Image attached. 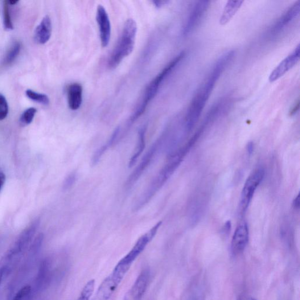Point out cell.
Returning <instances> with one entry per match:
<instances>
[{
  "label": "cell",
  "instance_id": "obj_1",
  "mask_svg": "<svg viewBox=\"0 0 300 300\" xmlns=\"http://www.w3.org/2000/svg\"><path fill=\"white\" fill-rule=\"evenodd\" d=\"M235 56V51H229L217 59L207 79L193 98L185 120V128L187 132H190L199 121L201 113H203L217 81Z\"/></svg>",
  "mask_w": 300,
  "mask_h": 300
},
{
  "label": "cell",
  "instance_id": "obj_2",
  "mask_svg": "<svg viewBox=\"0 0 300 300\" xmlns=\"http://www.w3.org/2000/svg\"><path fill=\"white\" fill-rule=\"evenodd\" d=\"M39 225V221L36 220L25 229L2 257L0 261V272L6 278L19 265L24 258L38 229Z\"/></svg>",
  "mask_w": 300,
  "mask_h": 300
},
{
  "label": "cell",
  "instance_id": "obj_3",
  "mask_svg": "<svg viewBox=\"0 0 300 300\" xmlns=\"http://www.w3.org/2000/svg\"><path fill=\"white\" fill-rule=\"evenodd\" d=\"M192 144V143L190 142L187 146L175 151V153H172L170 156L166 165L164 166L158 175L152 181L149 187L147 188L145 192L139 197L137 203H135L134 207L135 211H139V209L145 207L147 203H149L152 198H153V196L156 194V193L161 189L164 184L170 178V176L174 173L176 168L178 167L179 164L183 161L184 156L187 154Z\"/></svg>",
  "mask_w": 300,
  "mask_h": 300
},
{
  "label": "cell",
  "instance_id": "obj_4",
  "mask_svg": "<svg viewBox=\"0 0 300 300\" xmlns=\"http://www.w3.org/2000/svg\"><path fill=\"white\" fill-rule=\"evenodd\" d=\"M137 31V23L132 18L126 21L120 38L108 61V67L114 69L133 52Z\"/></svg>",
  "mask_w": 300,
  "mask_h": 300
},
{
  "label": "cell",
  "instance_id": "obj_5",
  "mask_svg": "<svg viewBox=\"0 0 300 300\" xmlns=\"http://www.w3.org/2000/svg\"><path fill=\"white\" fill-rule=\"evenodd\" d=\"M184 56L185 52H183L180 53L179 55L176 56L174 59H172L162 70V72L151 82L149 85L147 86L142 101L130 119V124H132V123L141 117L143 113L145 112L147 106L149 105V103L155 96L160 86H161L164 79H166L168 75H170V73L173 71L176 66L182 62Z\"/></svg>",
  "mask_w": 300,
  "mask_h": 300
},
{
  "label": "cell",
  "instance_id": "obj_6",
  "mask_svg": "<svg viewBox=\"0 0 300 300\" xmlns=\"http://www.w3.org/2000/svg\"><path fill=\"white\" fill-rule=\"evenodd\" d=\"M130 268V266L118 262L112 273L105 278L98 287L94 300H108L116 290Z\"/></svg>",
  "mask_w": 300,
  "mask_h": 300
},
{
  "label": "cell",
  "instance_id": "obj_7",
  "mask_svg": "<svg viewBox=\"0 0 300 300\" xmlns=\"http://www.w3.org/2000/svg\"><path fill=\"white\" fill-rule=\"evenodd\" d=\"M265 172L263 168H257L254 170L246 179L242 190L241 197L240 209L241 212L245 213L248 208L251 202L253 196L257 188L264 180Z\"/></svg>",
  "mask_w": 300,
  "mask_h": 300
},
{
  "label": "cell",
  "instance_id": "obj_8",
  "mask_svg": "<svg viewBox=\"0 0 300 300\" xmlns=\"http://www.w3.org/2000/svg\"><path fill=\"white\" fill-rule=\"evenodd\" d=\"M162 144V137L158 139L153 144V145L151 146L149 150L144 156L139 165L135 168L133 173L130 175L128 179H127L126 184L127 188L130 189L132 187L133 185L136 183L137 180L141 177L147 167H149L151 162L154 158L156 153H157L160 147H161Z\"/></svg>",
  "mask_w": 300,
  "mask_h": 300
},
{
  "label": "cell",
  "instance_id": "obj_9",
  "mask_svg": "<svg viewBox=\"0 0 300 300\" xmlns=\"http://www.w3.org/2000/svg\"><path fill=\"white\" fill-rule=\"evenodd\" d=\"M162 224V222H159L149 232L139 237L134 247L131 250V251L125 257H123L120 262L123 264L131 266L135 258L141 254L143 250H145L147 245L153 239Z\"/></svg>",
  "mask_w": 300,
  "mask_h": 300
},
{
  "label": "cell",
  "instance_id": "obj_10",
  "mask_svg": "<svg viewBox=\"0 0 300 300\" xmlns=\"http://www.w3.org/2000/svg\"><path fill=\"white\" fill-rule=\"evenodd\" d=\"M210 2L199 1L196 2L189 15L184 27L183 34L186 36L190 34L202 21L209 7Z\"/></svg>",
  "mask_w": 300,
  "mask_h": 300
},
{
  "label": "cell",
  "instance_id": "obj_11",
  "mask_svg": "<svg viewBox=\"0 0 300 300\" xmlns=\"http://www.w3.org/2000/svg\"><path fill=\"white\" fill-rule=\"evenodd\" d=\"M299 45H298L294 50L283 59L270 73L269 79L271 83L280 79L297 65L299 60Z\"/></svg>",
  "mask_w": 300,
  "mask_h": 300
},
{
  "label": "cell",
  "instance_id": "obj_12",
  "mask_svg": "<svg viewBox=\"0 0 300 300\" xmlns=\"http://www.w3.org/2000/svg\"><path fill=\"white\" fill-rule=\"evenodd\" d=\"M96 21L99 29L100 38L102 47H106L111 37V24L108 12L105 8L99 5L97 8Z\"/></svg>",
  "mask_w": 300,
  "mask_h": 300
},
{
  "label": "cell",
  "instance_id": "obj_13",
  "mask_svg": "<svg viewBox=\"0 0 300 300\" xmlns=\"http://www.w3.org/2000/svg\"><path fill=\"white\" fill-rule=\"evenodd\" d=\"M249 242V229L245 223L238 225L233 234L231 243V250L233 255H238L243 252Z\"/></svg>",
  "mask_w": 300,
  "mask_h": 300
},
{
  "label": "cell",
  "instance_id": "obj_14",
  "mask_svg": "<svg viewBox=\"0 0 300 300\" xmlns=\"http://www.w3.org/2000/svg\"><path fill=\"white\" fill-rule=\"evenodd\" d=\"M299 11L300 1H297L290 7L274 24L271 29L270 35L274 36L280 34L295 18L297 17Z\"/></svg>",
  "mask_w": 300,
  "mask_h": 300
},
{
  "label": "cell",
  "instance_id": "obj_15",
  "mask_svg": "<svg viewBox=\"0 0 300 300\" xmlns=\"http://www.w3.org/2000/svg\"><path fill=\"white\" fill-rule=\"evenodd\" d=\"M150 276L149 269H144L139 274L132 288L130 291V297L132 300H141L145 295Z\"/></svg>",
  "mask_w": 300,
  "mask_h": 300
},
{
  "label": "cell",
  "instance_id": "obj_16",
  "mask_svg": "<svg viewBox=\"0 0 300 300\" xmlns=\"http://www.w3.org/2000/svg\"><path fill=\"white\" fill-rule=\"evenodd\" d=\"M52 34V22L50 17L46 15L36 27L34 38L37 44H46L50 39Z\"/></svg>",
  "mask_w": 300,
  "mask_h": 300
},
{
  "label": "cell",
  "instance_id": "obj_17",
  "mask_svg": "<svg viewBox=\"0 0 300 300\" xmlns=\"http://www.w3.org/2000/svg\"><path fill=\"white\" fill-rule=\"evenodd\" d=\"M68 102L69 108L76 110L80 108L83 100V88L80 84L69 85L67 89Z\"/></svg>",
  "mask_w": 300,
  "mask_h": 300
},
{
  "label": "cell",
  "instance_id": "obj_18",
  "mask_svg": "<svg viewBox=\"0 0 300 300\" xmlns=\"http://www.w3.org/2000/svg\"><path fill=\"white\" fill-rule=\"evenodd\" d=\"M244 1H229L226 4L223 14L220 18L219 23L222 26L227 24L239 10Z\"/></svg>",
  "mask_w": 300,
  "mask_h": 300
},
{
  "label": "cell",
  "instance_id": "obj_19",
  "mask_svg": "<svg viewBox=\"0 0 300 300\" xmlns=\"http://www.w3.org/2000/svg\"><path fill=\"white\" fill-rule=\"evenodd\" d=\"M147 130L146 126H144L139 130L138 133V141L135 146L134 153L131 156L129 162V167L131 168L136 163L139 156L143 153L146 147V133Z\"/></svg>",
  "mask_w": 300,
  "mask_h": 300
},
{
  "label": "cell",
  "instance_id": "obj_20",
  "mask_svg": "<svg viewBox=\"0 0 300 300\" xmlns=\"http://www.w3.org/2000/svg\"><path fill=\"white\" fill-rule=\"evenodd\" d=\"M21 48H22L21 44L18 42L12 45L10 50L7 52L5 59H4V64L6 65H10L13 63L19 54Z\"/></svg>",
  "mask_w": 300,
  "mask_h": 300
},
{
  "label": "cell",
  "instance_id": "obj_21",
  "mask_svg": "<svg viewBox=\"0 0 300 300\" xmlns=\"http://www.w3.org/2000/svg\"><path fill=\"white\" fill-rule=\"evenodd\" d=\"M26 93L27 96L31 100L39 103L41 104L48 105L50 102L46 94L37 93L30 89L27 90Z\"/></svg>",
  "mask_w": 300,
  "mask_h": 300
},
{
  "label": "cell",
  "instance_id": "obj_22",
  "mask_svg": "<svg viewBox=\"0 0 300 300\" xmlns=\"http://www.w3.org/2000/svg\"><path fill=\"white\" fill-rule=\"evenodd\" d=\"M3 22L4 28L6 30H13L14 27L11 20L9 4H8L7 1H4L3 2Z\"/></svg>",
  "mask_w": 300,
  "mask_h": 300
},
{
  "label": "cell",
  "instance_id": "obj_23",
  "mask_svg": "<svg viewBox=\"0 0 300 300\" xmlns=\"http://www.w3.org/2000/svg\"><path fill=\"white\" fill-rule=\"evenodd\" d=\"M94 286L95 281L94 279L89 281L82 290L80 297L77 300H89L94 292Z\"/></svg>",
  "mask_w": 300,
  "mask_h": 300
},
{
  "label": "cell",
  "instance_id": "obj_24",
  "mask_svg": "<svg viewBox=\"0 0 300 300\" xmlns=\"http://www.w3.org/2000/svg\"><path fill=\"white\" fill-rule=\"evenodd\" d=\"M37 110L34 108H30L25 110L20 117V123L23 126H27L32 123Z\"/></svg>",
  "mask_w": 300,
  "mask_h": 300
},
{
  "label": "cell",
  "instance_id": "obj_25",
  "mask_svg": "<svg viewBox=\"0 0 300 300\" xmlns=\"http://www.w3.org/2000/svg\"><path fill=\"white\" fill-rule=\"evenodd\" d=\"M8 105L6 98L0 93V121H3L7 116Z\"/></svg>",
  "mask_w": 300,
  "mask_h": 300
},
{
  "label": "cell",
  "instance_id": "obj_26",
  "mask_svg": "<svg viewBox=\"0 0 300 300\" xmlns=\"http://www.w3.org/2000/svg\"><path fill=\"white\" fill-rule=\"evenodd\" d=\"M77 178V174L76 172H72L69 174L67 177L64 180L63 184V188L65 190H69L75 183Z\"/></svg>",
  "mask_w": 300,
  "mask_h": 300
},
{
  "label": "cell",
  "instance_id": "obj_27",
  "mask_svg": "<svg viewBox=\"0 0 300 300\" xmlns=\"http://www.w3.org/2000/svg\"><path fill=\"white\" fill-rule=\"evenodd\" d=\"M299 108V101L298 99L297 102L295 103L293 108H291L290 112V115L291 116H294L295 114H297Z\"/></svg>",
  "mask_w": 300,
  "mask_h": 300
},
{
  "label": "cell",
  "instance_id": "obj_28",
  "mask_svg": "<svg viewBox=\"0 0 300 300\" xmlns=\"http://www.w3.org/2000/svg\"><path fill=\"white\" fill-rule=\"evenodd\" d=\"M6 182V175L3 172L0 171V191H1L4 183Z\"/></svg>",
  "mask_w": 300,
  "mask_h": 300
},
{
  "label": "cell",
  "instance_id": "obj_29",
  "mask_svg": "<svg viewBox=\"0 0 300 300\" xmlns=\"http://www.w3.org/2000/svg\"><path fill=\"white\" fill-rule=\"evenodd\" d=\"M299 195H297L296 198L293 201V207L295 209H299Z\"/></svg>",
  "mask_w": 300,
  "mask_h": 300
},
{
  "label": "cell",
  "instance_id": "obj_30",
  "mask_svg": "<svg viewBox=\"0 0 300 300\" xmlns=\"http://www.w3.org/2000/svg\"><path fill=\"white\" fill-rule=\"evenodd\" d=\"M153 3L155 4V6L157 7H162L164 5H165L166 4L168 3V1H154Z\"/></svg>",
  "mask_w": 300,
  "mask_h": 300
},
{
  "label": "cell",
  "instance_id": "obj_31",
  "mask_svg": "<svg viewBox=\"0 0 300 300\" xmlns=\"http://www.w3.org/2000/svg\"><path fill=\"white\" fill-rule=\"evenodd\" d=\"M247 149L249 154L252 153L253 151V144L252 143H248Z\"/></svg>",
  "mask_w": 300,
  "mask_h": 300
},
{
  "label": "cell",
  "instance_id": "obj_32",
  "mask_svg": "<svg viewBox=\"0 0 300 300\" xmlns=\"http://www.w3.org/2000/svg\"><path fill=\"white\" fill-rule=\"evenodd\" d=\"M4 279H5V277H4L2 273L0 272V286H1Z\"/></svg>",
  "mask_w": 300,
  "mask_h": 300
},
{
  "label": "cell",
  "instance_id": "obj_33",
  "mask_svg": "<svg viewBox=\"0 0 300 300\" xmlns=\"http://www.w3.org/2000/svg\"><path fill=\"white\" fill-rule=\"evenodd\" d=\"M8 4H10L11 6L15 5L16 3H18V1H15V0H11V1H7Z\"/></svg>",
  "mask_w": 300,
  "mask_h": 300
},
{
  "label": "cell",
  "instance_id": "obj_34",
  "mask_svg": "<svg viewBox=\"0 0 300 300\" xmlns=\"http://www.w3.org/2000/svg\"><path fill=\"white\" fill-rule=\"evenodd\" d=\"M187 300H197V298L195 295H192L189 297Z\"/></svg>",
  "mask_w": 300,
  "mask_h": 300
}]
</instances>
